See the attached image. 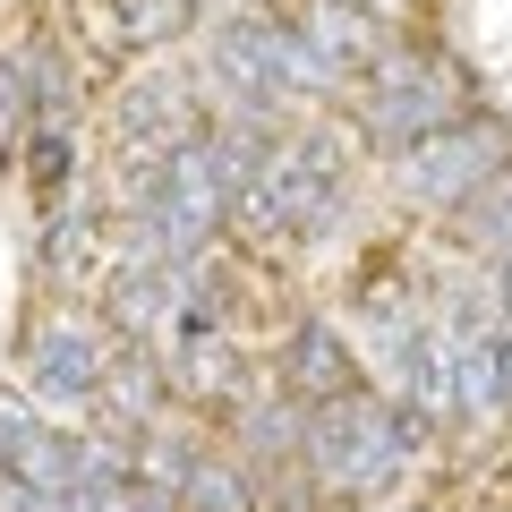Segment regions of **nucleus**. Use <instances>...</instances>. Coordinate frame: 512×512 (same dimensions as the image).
<instances>
[{
	"mask_svg": "<svg viewBox=\"0 0 512 512\" xmlns=\"http://www.w3.org/2000/svg\"><path fill=\"white\" fill-rule=\"evenodd\" d=\"M419 453V419L402 402H376V393H342V402L308 410V478H325L333 495H384Z\"/></svg>",
	"mask_w": 512,
	"mask_h": 512,
	"instance_id": "1",
	"label": "nucleus"
},
{
	"mask_svg": "<svg viewBox=\"0 0 512 512\" xmlns=\"http://www.w3.org/2000/svg\"><path fill=\"white\" fill-rule=\"evenodd\" d=\"M342 163H333V137L325 128H299V137H282L265 163H256V180L239 188V222L248 231H291V239H325L333 222H342Z\"/></svg>",
	"mask_w": 512,
	"mask_h": 512,
	"instance_id": "2",
	"label": "nucleus"
},
{
	"mask_svg": "<svg viewBox=\"0 0 512 512\" xmlns=\"http://www.w3.org/2000/svg\"><path fill=\"white\" fill-rule=\"evenodd\" d=\"M461 120V86L444 69H427V60H402L384 52L376 69H367V94H359V128L376 137V146L410 154L419 137H436V128Z\"/></svg>",
	"mask_w": 512,
	"mask_h": 512,
	"instance_id": "3",
	"label": "nucleus"
},
{
	"mask_svg": "<svg viewBox=\"0 0 512 512\" xmlns=\"http://www.w3.org/2000/svg\"><path fill=\"white\" fill-rule=\"evenodd\" d=\"M504 163H512V137L495 120H470L461 111L453 128H436V137H419L402 154V197L410 205H470Z\"/></svg>",
	"mask_w": 512,
	"mask_h": 512,
	"instance_id": "4",
	"label": "nucleus"
},
{
	"mask_svg": "<svg viewBox=\"0 0 512 512\" xmlns=\"http://www.w3.org/2000/svg\"><path fill=\"white\" fill-rule=\"evenodd\" d=\"M111 359H120V350L103 342V325H43V342H35L43 402H94L103 376H111Z\"/></svg>",
	"mask_w": 512,
	"mask_h": 512,
	"instance_id": "5",
	"label": "nucleus"
},
{
	"mask_svg": "<svg viewBox=\"0 0 512 512\" xmlns=\"http://www.w3.org/2000/svg\"><path fill=\"white\" fill-rule=\"evenodd\" d=\"M282 376H291L299 402H342V393H359V359H350V342L333 325H299L291 350H282Z\"/></svg>",
	"mask_w": 512,
	"mask_h": 512,
	"instance_id": "6",
	"label": "nucleus"
},
{
	"mask_svg": "<svg viewBox=\"0 0 512 512\" xmlns=\"http://www.w3.org/2000/svg\"><path fill=\"white\" fill-rule=\"evenodd\" d=\"M299 35H308L316 60H325V69H342V77L384 60V35L359 18V0H308V9H299Z\"/></svg>",
	"mask_w": 512,
	"mask_h": 512,
	"instance_id": "7",
	"label": "nucleus"
},
{
	"mask_svg": "<svg viewBox=\"0 0 512 512\" xmlns=\"http://www.w3.org/2000/svg\"><path fill=\"white\" fill-rule=\"evenodd\" d=\"M77 461H86V444L35 419L18 444H9V453H0V470H9V478H26L35 495H69V487H77Z\"/></svg>",
	"mask_w": 512,
	"mask_h": 512,
	"instance_id": "8",
	"label": "nucleus"
},
{
	"mask_svg": "<svg viewBox=\"0 0 512 512\" xmlns=\"http://www.w3.org/2000/svg\"><path fill=\"white\" fill-rule=\"evenodd\" d=\"M239 444H248L256 461H299V453H308V410H299V402L248 410V419H239Z\"/></svg>",
	"mask_w": 512,
	"mask_h": 512,
	"instance_id": "9",
	"label": "nucleus"
},
{
	"mask_svg": "<svg viewBox=\"0 0 512 512\" xmlns=\"http://www.w3.org/2000/svg\"><path fill=\"white\" fill-rule=\"evenodd\" d=\"M180 512H256V487L231 461H188L180 470Z\"/></svg>",
	"mask_w": 512,
	"mask_h": 512,
	"instance_id": "10",
	"label": "nucleus"
},
{
	"mask_svg": "<svg viewBox=\"0 0 512 512\" xmlns=\"http://www.w3.org/2000/svg\"><path fill=\"white\" fill-rule=\"evenodd\" d=\"M26 171H35L43 205H60V188H69V171H77V146H69V128H60V120L26 128Z\"/></svg>",
	"mask_w": 512,
	"mask_h": 512,
	"instance_id": "11",
	"label": "nucleus"
},
{
	"mask_svg": "<svg viewBox=\"0 0 512 512\" xmlns=\"http://www.w3.org/2000/svg\"><path fill=\"white\" fill-rule=\"evenodd\" d=\"M461 239H470V248H504V256H512V171H495V180L470 197Z\"/></svg>",
	"mask_w": 512,
	"mask_h": 512,
	"instance_id": "12",
	"label": "nucleus"
},
{
	"mask_svg": "<svg viewBox=\"0 0 512 512\" xmlns=\"http://www.w3.org/2000/svg\"><path fill=\"white\" fill-rule=\"evenodd\" d=\"M163 384L171 376H154V367H137V359H111V376H103V402H111V419H120V427H146L154 419V393H163Z\"/></svg>",
	"mask_w": 512,
	"mask_h": 512,
	"instance_id": "13",
	"label": "nucleus"
},
{
	"mask_svg": "<svg viewBox=\"0 0 512 512\" xmlns=\"http://www.w3.org/2000/svg\"><path fill=\"white\" fill-rule=\"evenodd\" d=\"M26 103H35V120H69V103H77V77L60 69L52 43H35V52H26Z\"/></svg>",
	"mask_w": 512,
	"mask_h": 512,
	"instance_id": "14",
	"label": "nucleus"
},
{
	"mask_svg": "<svg viewBox=\"0 0 512 512\" xmlns=\"http://www.w3.org/2000/svg\"><path fill=\"white\" fill-rule=\"evenodd\" d=\"M120 26L137 43H163V35H180V26H188V0H120Z\"/></svg>",
	"mask_w": 512,
	"mask_h": 512,
	"instance_id": "15",
	"label": "nucleus"
},
{
	"mask_svg": "<svg viewBox=\"0 0 512 512\" xmlns=\"http://www.w3.org/2000/svg\"><path fill=\"white\" fill-rule=\"evenodd\" d=\"M120 512H180V487H163V478H146V487L128 495Z\"/></svg>",
	"mask_w": 512,
	"mask_h": 512,
	"instance_id": "16",
	"label": "nucleus"
},
{
	"mask_svg": "<svg viewBox=\"0 0 512 512\" xmlns=\"http://www.w3.org/2000/svg\"><path fill=\"white\" fill-rule=\"evenodd\" d=\"M26 427H35V410H26L18 393H0V453H9V444H18Z\"/></svg>",
	"mask_w": 512,
	"mask_h": 512,
	"instance_id": "17",
	"label": "nucleus"
},
{
	"mask_svg": "<svg viewBox=\"0 0 512 512\" xmlns=\"http://www.w3.org/2000/svg\"><path fill=\"white\" fill-rule=\"evenodd\" d=\"M504 402H512V333H504Z\"/></svg>",
	"mask_w": 512,
	"mask_h": 512,
	"instance_id": "18",
	"label": "nucleus"
},
{
	"mask_svg": "<svg viewBox=\"0 0 512 512\" xmlns=\"http://www.w3.org/2000/svg\"><path fill=\"white\" fill-rule=\"evenodd\" d=\"M504 308H512V256H504Z\"/></svg>",
	"mask_w": 512,
	"mask_h": 512,
	"instance_id": "19",
	"label": "nucleus"
}]
</instances>
